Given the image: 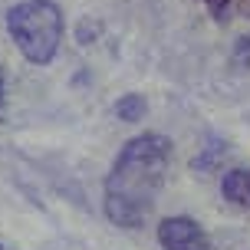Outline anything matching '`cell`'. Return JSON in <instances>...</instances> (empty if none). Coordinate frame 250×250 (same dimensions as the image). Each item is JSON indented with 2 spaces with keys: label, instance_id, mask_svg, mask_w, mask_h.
Listing matches in <instances>:
<instances>
[{
  "label": "cell",
  "instance_id": "cell-1",
  "mask_svg": "<svg viewBox=\"0 0 250 250\" xmlns=\"http://www.w3.org/2000/svg\"><path fill=\"white\" fill-rule=\"evenodd\" d=\"M175 158V142L162 132H142L128 138L102 181L105 221L122 230H138L162 194Z\"/></svg>",
  "mask_w": 250,
  "mask_h": 250
},
{
  "label": "cell",
  "instance_id": "cell-2",
  "mask_svg": "<svg viewBox=\"0 0 250 250\" xmlns=\"http://www.w3.org/2000/svg\"><path fill=\"white\" fill-rule=\"evenodd\" d=\"M7 37L33 66H50L62 43V7L56 0H17L7 10Z\"/></svg>",
  "mask_w": 250,
  "mask_h": 250
},
{
  "label": "cell",
  "instance_id": "cell-3",
  "mask_svg": "<svg viewBox=\"0 0 250 250\" xmlns=\"http://www.w3.org/2000/svg\"><path fill=\"white\" fill-rule=\"evenodd\" d=\"M155 237L162 244V250H217L211 234L201 227V221H194L191 214H171L162 217L155 227Z\"/></svg>",
  "mask_w": 250,
  "mask_h": 250
},
{
  "label": "cell",
  "instance_id": "cell-4",
  "mask_svg": "<svg viewBox=\"0 0 250 250\" xmlns=\"http://www.w3.org/2000/svg\"><path fill=\"white\" fill-rule=\"evenodd\" d=\"M221 198L250 214V165L224 171V178H221Z\"/></svg>",
  "mask_w": 250,
  "mask_h": 250
},
{
  "label": "cell",
  "instance_id": "cell-5",
  "mask_svg": "<svg viewBox=\"0 0 250 250\" xmlns=\"http://www.w3.org/2000/svg\"><path fill=\"white\" fill-rule=\"evenodd\" d=\"M214 23H230V20H250V0H204Z\"/></svg>",
  "mask_w": 250,
  "mask_h": 250
},
{
  "label": "cell",
  "instance_id": "cell-6",
  "mask_svg": "<svg viewBox=\"0 0 250 250\" xmlns=\"http://www.w3.org/2000/svg\"><path fill=\"white\" fill-rule=\"evenodd\" d=\"M112 112H115L119 122H138V119H145V112H148V102H145L142 92H125V96L115 99Z\"/></svg>",
  "mask_w": 250,
  "mask_h": 250
},
{
  "label": "cell",
  "instance_id": "cell-7",
  "mask_svg": "<svg viewBox=\"0 0 250 250\" xmlns=\"http://www.w3.org/2000/svg\"><path fill=\"white\" fill-rule=\"evenodd\" d=\"M230 60H234V66H240V69H250V33H244V37L234 43Z\"/></svg>",
  "mask_w": 250,
  "mask_h": 250
},
{
  "label": "cell",
  "instance_id": "cell-8",
  "mask_svg": "<svg viewBox=\"0 0 250 250\" xmlns=\"http://www.w3.org/2000/svg\"><path fill=\"white\" fill-rule=\"evenodd\" d=\"M3 92H7V76H3V66H0V109H3Z\"/></svg>",
  "mask_w": 250,
  "mask_h": 250
},
{
  "label": "cell",
  "instance_id": "cell-9",
  "mask_svg": "<svg viewBox=\"0 0 250 250\" xmlns=\"http://www.w3.org/2000/svg\"><path fill=\"white\" fill-rule=\"evenodd\" d=\"M0 250H3V247H0Z\"/></svg>",
  "mask_w": 250,
  "mask_h": 250
}]
</instances>
